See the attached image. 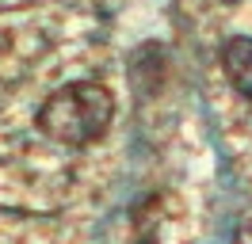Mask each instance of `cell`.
Listing matches in <instances>:
<instances>
[{
	"mask_svg": "<svg viewBox=\"0 0 252 244\" xmlns=\"http://www.w3.org/2000/svg\"><path fill=\"white\" fill-rule=\"evenodd\" d=\"M107 122H111V95L103 84H92V80L54 92L38 111L42 134H50L62 145H88L107 130Z\"/></svg>",
	"mask_w": 252,
	"mask_h": 244,
	"instance_id": "6da1fadb",
	"label": "cell"
},
{
	"mask_svg": "<svg viewBox=\"0 0 252 244\" xmlns=\"http://www.w3.org/2000/svg\"><path fill=\"white\" fill-rule=\"evenodd\" d=\"M221 69L241 95H252V38L237 34L221 46Z\"/></svg>",
	"mask_w": 252,
	"mask_h": 244,
	"instance_id": "7a4b0ae2",
	"label": "cell"
}]
</instances>
